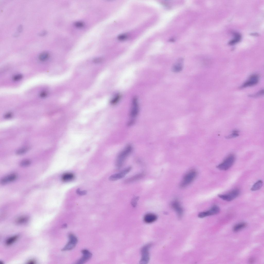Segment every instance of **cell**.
Returning <instances> with one entry per match:
<instances>
[{
    "mask_svg": "<svg viewBox=\"0 0 264 264\" xmlns=\"http://www.w3.org/2000/svg\"><path fill=\"white\" fill-rule=\"evenodd\" d=\"M132 149L131 146H128L119 155L116 164L118 169H120L122 166L126 159L131 152Z\"/></svg>",
    "mask_w": 264,
    "mask_h": 264,
    "instance_id": "6da1fadb",
    "label": "cell"
},
{
    "mask_svg": "<svg viewBox=\"0 0 264 264\" xmlns=\"http://www.w3.org/2000/svg\"><path fill=\"white\" fill-rule=\"evenodd\" d=\"M235 158L233 154L229 155L222 163L217 166V168L220 170L226 171L229 169L234 164Z\"/></svg>",
    "mask_w": 264,
    "mask_h": 264,
    "instance_id": "7a4b0ae2",
    "label": "cell"
},
{
    "mask_svg": "<svg viewBox=\"0 0 264 264\" xmlns=\"http://www.w3.org/2000/svg\"><path fill=\"white\" fill-rule=\"evenodd\" d=\"M197 175L196 171L191 170L184 176L180 184L181 187H184L191 183L195 179Z\"/></svg>",
    "mask_w": 264,
    "mask_h": 264,
    "instance_id": "3957f363",
    "label": "cell"
},
{
    "mask_svg": "<svg viewBox=\"0 0 264 264\" xmlns=\"http://www.w3.org/2000/svg\"><path fill=\"white\" fill-rule=\"evenodd\" d=\"M69 241L66 245L62 249L63 251L70 250L73 249L78 243L77 238L73 234H70L68 235Z\"/></svg>",
    "mask_w": 264,
    "mask_h": 264,
    "instance_id": "277c9868",
    "label": "cell"
},
{
    "mask_svg": "<svg viewBox=\"0 0 264 264\" xmlns=\"http://www.w3.org/2000/svg\"><path fill=\"white\" fill-rule=\"evenodd\" d=\"M240 193L238 189H234L228 194L224 195H218V197L223 200L227 201H231L237 197Z\"/></svg>",
    "mask_w": 264,
    "mask_h": 264,
    "instance_id": "5b68a950",
    "label": "cell"
},
{
    "mask_svg": "<svg viewBox=\"0 0 264 264\" xmlns=\"http://www.w3.org/2000/svg\"><path fill=\"white\" fill-rule=\"evenodd\" d=\"M220 211V209L219 207L217 205H214L209 210L200 213L198 214V217L200 218H203L208 216L218 214Z\"/></svg>",
    "mask_w": 264,
    "mask_h": 264,
    "instance_id": "8992f818",
    "label": "cell"
},
{
    "mask_svg": "<svg viewBox=\"0 0 264 264\" xmlns=\"http://www.w3.org/2000/svg\"><path fill=\"white\" fill-rule=\"evenodd\" d=\"M132 169V167H129L119 173L111 175L109 177V180L110 181H115L122 179L125 177L127 174L131 171Z\"/></svg>",
    "mask_w": 264,
    "mask_h": 264,
    "instance_id": "52a82bcc",
    "label": "cell"
},
{
    "mask_svg": "<svg viewBox=\"0 0 264 264\" xmlns=\"http://www.w3.org/2000/svg\"><path fill=\"white\" fill-rule=\"evenodd\" d=\"M151 245L150 244L144 246L141 250L142 257L140 262L142 263H147L149 259V249Z\"/></svg>",
    "mask_w": 264,
    "mask_h": 264,
    "instance_id": "ba28073f",
    "label": "cell"
},
{
    "mask_svg": "<svg viewBox=\"0 0 264 264\" xmlns=\"http://www.w3.org/2000/svg\"><path fill=\"white\" fill-rule=\"evenodd\" d=\"M259 81V77L258 75L256 74L252 75L242 86L241 88H244L254 86L258 83Z\"/></svg>",
    "mask_w": 264,
    "mask_h": 264,
    "instance_id": "9c48e42d",
    "label": "cell"
},
{
    "mask_svg": "<svg viewBox=\"0 0 264 264\" xmlns=\"http://www.w3.org/2000/svg\"><path fill=\"white\" fill-rule=\"evenodd\" d=\"M81 252L83 254V256L80 259L77 261L76 263V264L84 263L90 259L92 257V253L87 250H83Z\"/></svg>",
    "mask_w": 264,
    "mask_h": 264,
    "instance_id": "30bf717a",
    "label": "cell"
},
{
    "mask_svg": "<svg viewBox=\"0 0 264 264\" xmlns=\"http://www.w3.org/2000/svg\"><path fill=\"white\" fill-rule=\"evenodd\" d=\"M139 111V106L137 98L134 97L133 100L132 105L131 113L132 118H135L137 115Z\"/></svg>",
    "mask_w": 264,
    "mask_h": 264,
    "instance_id": "8fae6325",
    "label": "cell"
},
{
    "mask_svg": "<svg viewBox=\"0 0 264 264\" xmlns=\"http://www.w3.org/2000/svg\"><path fill=\"white\" fill-rule=\"evenodd\" d=\"M183 59H179L172 66V71L175 73H178L181 71L183 69Z\"/></svg>",
    "mask_w": 264,
    "mask_h": 264,
    "instance_id": "7c38bea8",
    "label": "cell"
},
{
    "mask_svg": "<svg viewBox=\"0 0 264 264\" xmlns=\"http://www.w3.org/2000/svg\"><path fill=\"white\" fill-rule=\"evenodd\" d=\"M17 177L16 174L15 173L10 174L3 178L1 180V183L2 185L6 184L15 180Z\"/></svg>",
    "mask_w": 264,
    "mask_h": 264,
    "instance_id": "4fadbf2b",
    "label": "cell"
},
{
    "mask_svg": "<svg viewBox=\"0 0 264 264\" xmlns=\"http://www.w3.org/2000/svg\"><path fill=\"white\" fill-rule=\"evenodd\" d=\"M172 208L177 212L178 217L181 218L182 216L183 210L179 203L177 201H175L172 204Z\"/></svg>",
    "mask_w": 264,
    "mask_h": 264,
    "instance_id": "5bb4252c",
    "label": "cell"
},
{
    "mask_svg": "<svg viewBox=\"0 0 264 264\" xmlns=\"http://www.w3.org/2000/svg\"><path fill=\"white\" fill-rule=\"evenodd\" d=\"M157 219V216L153 213H149L146 214L144 217V221L146 223H150L155 221Z\"/></svg>",
    "mask_w": 264,
    "mask_h": 264,
    "instance_id": "9a60e30c",
    "label": "cell"
},
{
    "mask_svg": "<svg viewBox=\"0 0 264 264\" xmlns=\"http://www.w3.org/2000/svg\"><path fill=\"white\" fill-rule=\"evenodd\" d=\"M145 176V174L144 173H141L137 174L131 178H128L125 181L126 183H129L143 178Z\"/></svg>",
    "mask_w": 264,
    "mask_h": 264,
    "instance_id": "2e32d148",
    "label": "cell"
},
{
    "mask_svg": "<svg viewBox=\"0 0 264 264\" xmlns=\"http://www.w3.org/2000/svg\"><path fill=\"white\" fill-rule=\"evenodd\" d=\"M50 57L49 53L47 52H43L41 53L39 56V60L42 62H44L48 60Z\"/></svg>",
    "mask_w": 264,
    "mask_h": 264,
    "instance_id": "e0dca14e",
    "label": "cell"
},
{
    "mask_svg": "<svg viewBox=\"0 0 264 264\" xmlns=\"http://www.w3.org/2000/svg\"><path fill=\"white\" fill-rule=\"evenodd\" d=\"M263 182L261 180H258L252 186L251 189L252 191H256L260 190L262 187Z\"/></svg>",
    "mask_w": 264,
    "mask_h": 264,
    "instance_id": "ac0fdd59",
    "label": "cell"
},
{
    "mask_svg": "<svg viewBox=\"0 0 264 264\" xmlns=\"http://www.w3.org/2000/svg\"><path fill=\"white\" fill-rule=\"evenodd\" d=\"M247 226V224L246 223H241L236 225L233 229V231L237 232L241 229L244 228Z\"/></svg>",
    "mask_w": 264,
    "mask_h": 264,
    "instance_id": "d6986e66",
    "label": "cell"
},
{
    "mask_svg": "<svg viewBox=\"0 0 264 264\" xmlns=\"http://www.w3.org/2000/svg\"><path fill=\"white\" fill-rule=\"evenodd\" d=\"M74 178V175L71 173H67L63 174L62 176V180L65 181H70Z\"/></svg>",
    "mask_w": 264,
    "mask_h": 264,
    "instance_id": "ffe728a7",
    "label": "cell"
},
{
    "mask_svg": "<svg viewBox=\"0 0 264 264\" xmlns=\"http://www.w3.org/2000/svg\"><path fill=\"white\" fill-rule=\"evenodd\" d=\"M18 238V236L16 235L11 237L8 238L6 242V244L7 245H9L14 243Z\"/></svg>",
    "mask_w": 264,
    "mask_h": 264,
    "instance_id": "44dd1931",
    "label": "cell"
},
{
    "mask_svg": "<svg viewBox=\"0 0 264 264\" xmlns=\"http://www.w3.org/2000/svg\"><path fill=\"white\" fill-rule=\"evenodd\" d=\"M29 218L26 217H20L16 221V223L19 224H22L26 223L28 220Z\"/></svg>",
    "mask_w": 264,
    "mask_h": 264,
    "instance_id": "7402d4cb",
    "label": "cell"
},
{
    "mask_svg": "<svg viewBox=\"0 0 264 264\" xmlns=\"http://www.w3.org/2000/svg\"><path fill=\"white\" fill-rule=\"evenodd\" d=\"M31 161L28 159L23 160L20 162V166L22 167H27L29 166L31 164Z\"/></svg>",
    "mask_w": 264,
    "mask_h": 264,
    "instance_id": "603a6c76",
    "label": "cell"
},
{
    "mask_svg": "<svg viewBox=\"0 0 264 264\" xmlns=\"http://www.w3.org/2000/svg\"><path fill=\"white\" fill-rule=\"evenodd\" d=\"M23 75L21 74H17L14 76L12 78L13 81L15 82L19 81L22 79Z\"/></svg>",
    "mask_w": 264,
    "mask_h": 264,
    "instance_id": "cb8c5ba5",
    "label": "cell"
},
{
    "mask_svg": "<svg viewBox=\"0 0 264 264\" xmlns=\"http://www.w3.org/2000/svg\"><path fill=\"white\" fill-rule=\"evenodd\" d=\"M49 94V92L46 90H44L41 91L39 94V96L42 98H46Z\"/></svg>",
    "mask_w": 264,
    "mask_h": 264,
    "instance_id": "d4e9b609",
    "label": "cell"
},
{
    "mask_svg": "<svg viewBox=\"0 0 264 264\" xmlns=\"http://www.w3.org/2000/svg\"><path fill=\"white\" fill-rule=\"evenodd\" d=\"M29 148L28 147L24 148L18 150L16 152V154L18 155H21L26 153L28 150Z\"/></svg>",
    "mask_w": 264,
    "mask_h": 264,
    "instance_id": "484cf974",
    "label": "cell"
},
{
    "mask_svg": "<svg viewBox=\"0 0 264 264\" xmlns=\"http://www.w3.org/2000/svg\"><path fill=\"white\" fill-rule=\"evenodd\" d=\"M139 199V196H136L134 197L132 199L131 204L133 207H136Z\"/></svg>",
    "mask_w": 264,
    "mask_h": 264,
    "instance_id": "4316f807",
    "label": "cell"
},
{
    "mask_svg": "<svg viewBox=\"0 0 264 264\" xmlns=\"http://www.w3.org/2000/svg\"><path fill=\"white\" fill-rule=\"evenodd\" d=\"M120 98V96L119 94L117 95L111 101V103L113 104H116L119 101Z\"/></svg>",
    "mask_w": 264,
    "mask_h": 264,
    "instance_id": "83f0119b",
    "label": "cell"
},
{
    "mask_svg": "<svg viewBox=\"0 0 264 264\" xmlns=\"http://www.w3.org/2000/svg\"><path fill=\"white\" fill-rule=\"evenodd\" d=\"M239 135L238 131H234L233 133L229 136H227V138L230 139L234 138Z\"/></svg>",
    "mask_w": 264,
    "mask_h": 264,
    "instance_id": "f1b7e54d",
    "label": "cell"
},
{
    "mask_svg": "<svg viewBox=\"0 0 264 264\" xmlns=\"http://www.w3.org/2000/svg\"><path fill=\"white\" fill-rule=\"evenodd\" d=\"M77 194L80 195H86L87 193V192L86 191H81L79 188L76 191Z\"/></svg>",
    "mask_w": 264,
    "mask_h": 264,
    "instance_id": "f546056e",
    "label": "cell"
},
{
    "mask_svg": "<svg viewBox=\"0 0 264 264\" xmlns=\"http://www.w3.org/2000/svg\"><path fill=\"white\" fill-rule=\"evenodd\" d=\"M128 37L127 35L125 34H122L119 35L118 38L120 40H124Z\"/></svg>",
    "mask_w": 264,
    "mask_h": 264,
    "instance_id": "4dcf8cb0",
    "label": "cell"
},
{
    "mask_svg": "<svg viewBox=\"0 0 264 264\" xmlns=\"http://www.w3.org/2000/svg\"><path fill=\"white\" fill-rule=\"evenodd\" d=\"M263 90H261L259 92H258L257 94H255L254 95L252 96L254 97H256L258 96H260L262 94H263Z\"/></svg>",
    "mask_w": 264,
    "mask_h": 264,
    "instance_id": "1f68e13d",
    "label": "cell"
},
{
    "mask_svg": "<svg viewBox=\"0 0 264 264\" xmlns=\"http://www.w3.org/2000/svg\"><path fill=\"white\" fill-rule=\"evenodd\" d=\"M47 32L46 30H43L39 33V35L40 36H43L46 35Z\"/></svg>",
    "mask_w": 264,
    "mask_h": 264,
    "instance_id": "d6a6232c",
    "label": "cell"
},
{
    "mask_svg": "<svg viewBox=\"0 0 264 264\" xmlns=\"http://www.w3.org/2000/svg\"><path fill=\"white\" fill-rule=\"evenodd\" d=\"M76 26L78 27H81L83 26V23L80 22H76L75 24Z\"/></svg>",
    "mask_w": 264,
    "mask_h": 264,
    "instance_id": "836d02e7",
    "label": "cell"
},
{
    "mask_svg": "<svg viewBox=\"0 0 264 264\" xmlns=\"http://www.w3.org/2000/svg\"><path fill=\"white\" fill-rule=\"evenodd\" d=\"M12 116V114L11 113H8L5 115L4 117L5 118L8 119L11 118Z\"/></svg>",
    "mask_w": 264,
    "mask_h": 264,
    "instance_id": "e575fe53",
    "label": "cell"
},
{
    "mask_svg": "<svg viewBox=\"0 0 264 264\" xmlns=\"http://www.w3.org/2000/svg\"><path fill=\"white\" fill-rule=\"evenodd\" d=\"M23 30L22 26L21 25H19L18 28V31L19 32H22Z\"/></svg>",
    "mask_w": 264,
    "mask_h": 264,
    "instance_id": "d590c367",
    "label": "cell"
},
{
    "mask_svg": "<svg viewBox=\"0 0 264 264\" xmlns=\"http://www.w3.org/2000/svg\"><path fill=\"white\" fill-rule=\"evenodd\" d=\"M254 261V259L253 258H250L249 260V262L251 263H252Z\"/></svg>",
    "mask_w": 264,
    "mask_h": 264,
    "instance_id": "8d00e7d4",
    "label": "cell"
},
{
    "mask_svg": "<svg viewBox=\"0 0 264 264\" xmlns=\"http://www.w3.org/2000/svg\"><path fill=\"white\" fill-rule=\"evenodd\" d=\"M35 261L34 260H30L29 262V263L30 264H34L35 263Z\"/></svg>",
    "mask_w": 264,
    "mask_h": 264,
    "instance_id": "74e56055",
    "label": "cell"
},
{
    "mask_svg": "<svg viewBox=\"0 0 264 264\" xmlns=\"http://www.w3.org/2000/svg\"><path fill=\"white\" fill-rule=\"evenodd\" d=\"M67 225L66 224H65L63 225L62 227L63 228H65L67 227Z\"/></svg>",
    "mask_w": 264,
    "mask_h": 264,
    "instance_id": "f35d334b",
    "label": "cell"
}]
</instances>
